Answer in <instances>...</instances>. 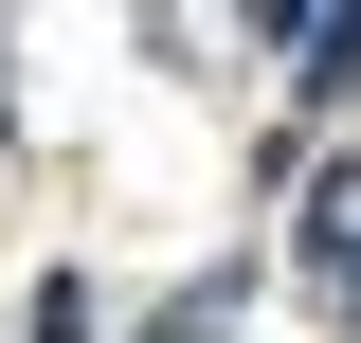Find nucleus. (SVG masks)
<instances>
[{
	"instance_id": "nucleus-1",
	"label": "nucleus",
	"mask_w": 361,
	"mask_h": 343,
	"mask_svg": "<svg viewBox=\"0 0 361 343\" xmlns=\"http://www.w3.org/2000/svg\"><path fill=\"white\" fill-rule=\"evenodd\" d=\"M307 253H325V271H361V163H325V181H307Z\"/></svg>"
},
{
	"instance_id": "nucleus-2",
	"label": "nucleus",
	"mask_w": 361,
	"mask_h": 343,
	"mask_svg": "<svg viewBox=\"0 0 361 343\" xmlns=\"http://www.w3.org/2000/svg\"><path fill=\"white\" fill-rule=\"evenodd\" d=\"M289 73H307V90H361V0H343V18H307V37H289Z\"/></svg>"
},
{
	"instance_id": "nucleus-3",
	"label": "nucleus",
	"mask_w": 361,
	"mask_h": 343,
	"mask_svg": "<svg viewBox=\"0 0 361 343\" xmlns=\"http://www.w3.org/2000/svg\"><path fill=\"white\" fill-rule=\"evenodd\" d=\"M37 343H90V289H73V271L37 289Z\"/></svg>"
},
{
	"instance_id": "nucleus-4",
	"label": "nucleus",
	"mask_w": 361,
	"mask_h": 343,
	"mask_svg": "<svg viewBox=\"0 0 361 343\" xmlns=\"http://www.w3.org/2000/svg\"><path fill=\"white\" fill-rule=\"evenodd\" d=\"M253 18H271V54H289V37H307V18H343V0H253Z\"/></svg>"
},
{
	"instance_id": "nucleus-5",
	"label": "nucleus",
	"mask_w": 361,
	"mask_h": 343,
	"mask_svg": "<svg viewBox=\"0 0 361 343\" xmlns=\"http://www.w3.org/2000/svg\"><path fill=\"white\" fill-rule=\"evenodd\" d=\"M343 307H361V271H343Z\"/></svg>"
}]
</instances>
